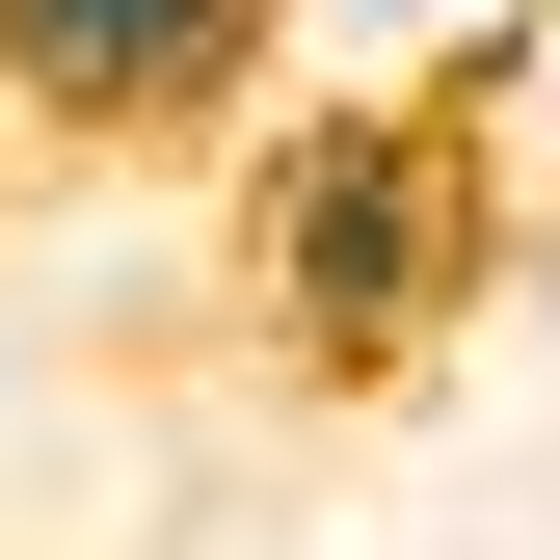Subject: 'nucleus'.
Wrapping results in <instances>:
<instances>
[{
  "mask_svg": "<svg viewBox=\"0 0 560 560\" xmlns=\"http://www.w3.org/2000/svg\"><path fill=\"white\" fill-rule=\"evenodd\" d=\"M454 294H480V133L454 107H347L267 187V320L347 347V374H400V347H454Z\"/></svg>",
  "mask_w": 560,
  "mask_h": 560,
  "instance_id": "1",
  "label": "nucleus"
},
{
  "mask_svg": "<svg viewBox=\"0 0 560 560\" xmlns=\"http://www.w3.org/2000/svg\"><path fill=\"white\" fill-rule=\"evenodd\" d=\"M241 54H267V0H0V81L54 133H187Z\"/></svg>",
  "mask_w": 560,
  "mask_h": 560,
  "instance_id": "2",
  "label": "nucleus"
}]
</instances>
